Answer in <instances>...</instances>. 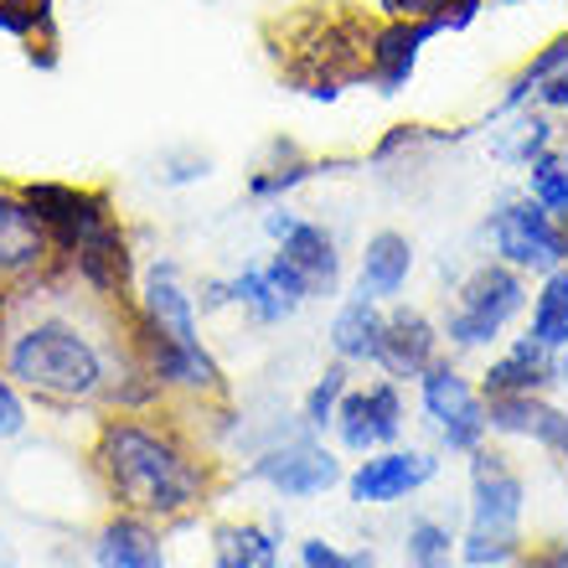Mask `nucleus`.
I'll list each match as a JSON object with an SVG mask.
<instances>
[{
  "instance_id": "nucleus-1",
  "label": "nucleus",
  "mask_w": 568,
  "mask_h": 568,
  "mask_svg": "<svg viewBox=\"0 0 568 568\" xmlns=\"http://www.w3.org/2000/svg\"><path fill=\"white\" fill-rule=\"evenodd\" d=\"M99 465H104L109 486L130 511H150V517H176L196 501L202 476H196L186 455L176 445H165L161 434L140 429V424L120 419L104 424L99 434Z\"/></svg>"
},
{
  "instance_id": "nucleus-2",
  "label": "nucleus",
  "mask_w": 568,
  "mask_h": 568,
  "mask_svg": "<svg viewBox=\"0 0 568 568\" xmlns=\"http://www.w3.org/2000/svg\"><path fill=\"white\" fill-rule=\"evenodd\" d=\"M523 476L501 455L476 449L470 460V527H465L460 558L470 568L507 564L523 548Z\"/></svg>"
},
{
  "instance_id": "nucleus-3",
  "label": "nucleus",
  "mask_w": 568,
  "mask_h": 568,
  "mask_svg": "<svg viewBox=\"0 0 568 568\" xmlns=\"http://www.w3.org/2000/svg\"><path fill=\"white\" fill-rule=\"evenodd\" d=\"M11 377L47 398H89L104 383V362L93 342L68 321H37L11 346Z\"/></svg>"
},
{
  "instance_id": "nucleus-4",
  "label": "nucleus",
  "mask_w": 568,
  "mask_h": 568,
  "mask_svg": "<svg viewBox=\"0 0 568 568\" xmlns=\"http://www.w3.org/2000/svg\"><path fill=\"white\" fill-rule=\"evenodd\" d=\"M523 274L511 270V264H480V270L465 274V284L455 290V311H449L445 321V336L455 346H486L496 342L501 331H507V321L517 311H523Z\"/></svg>"
},
{
  "instance_id": "nucleus-5",
  "label": "nucleus",
  "mask_w": 568,
  "mask_h": 568,
  "mask_svg": "<svg viewBox=\"0 0 568 568\" xmlns=\"http://www.w3.org/2000/svg\"><path fill=\"white\" fill-rule=\"evenodd\" d=\"M486 239H491L496 258L511 264V270H558L568 258V233L548 217V212L532 202V196H511L491 212L486 223Z\"/></svg>"
},
{
  "instance_id": "nucleus-6",
  "label": "nucleus",
  "mask_w": 568,
  "mask_h": 568,
  "mask_svg": "<svg viewBox=\"0 0 568 568\" xmlns=\"http://www.w3.org/2000/svg\"><path fill=\"white\" fill-rule=\"evenodd\" d=\"M264 233L280 243L274 254H284L295 264V274L305 280L311 300L342 290V254H336V239H331L321 223H311V217H300V212H290V207H274L270 217H264Z\"/></svg>"
},
{
  "instance_id": "nucleus-7",
  "label": "nucleus",
  "mask_w": 568,
  "mask_h": 568,
  "mask_svg": "<svg viewBox=\"0 0 568 568\" xmlns=\"http://www.w3.org/2000/svg\"><path fill=\"white\" fill-rule=\"evenodd\" d=\"M419 393H424V408H429V419L439 424L449 449H476L480 445V434H486V404H480V393L470 388L449 362L434 357L429 367H424Z\"/></svg>"
},
{
  "instance_id": "nucleus-8",
  "label": "nucleus",
  "mask_w": 568,
  "mask_h": 568,
  "mask_svg": "<svg viewBox=\"0 0 568 568\" xmlns=\"http://www.w3.org/2000/svg\"><path fill=\"white\" fill-rule=\"evenodd\" d=\"M439 460L424 455V449H388V455H367V460L352 470L346 491L357 507H388V501H404L419 486H429Z\"/></svg>"
},
{
  "instance_id": "nucleus-9",
  "label": "nucleus",
  "mask_w": 568,
  "mask_h": 568,
  "mask_svg": "<svg viewBox=\"0 0 568 568\" xmlns=\"http://www.w3.org/2000/svg\"><path fill=\"white\" fill-rule=\"evenodd\" d=\"M248 476L270 480L280 496H321V491H331V486L342 480V465H336L331 449L315 445V439H284L280 449L258 455Z\"/></svg>"
},
{
  "instance_id": "nucleus-10",
  "label": "nucleus",
  "mask_w": 568,
  "mask_h": 568,
  "mask_svg": "<svg viewBox=\"0 0 568 568\" xmlns=\"http://www.w3.org/2000/svg\"><path fill=\"white\" fill-rule=\"evenodd\" d=\"M140 305H145V321L165 336H176L186 352L196 357H207V346H202V331H196V300L186 295V284H181V270L171 258H155L145 270V284H140Z\"/></svg>"
},
{
  "instance_id": "nucleus-11",
  "label": "nucleus",
  "mask_w": 568,
  "mask_h": 568,
  "mask_svg": "<svg viewBox=\"0 0 568 568\" xmlns=\"http://www.w3.org/2000/svg\"><path fill=\"white\" fill-rule=\"evenodd\" d=\"M439 37L434 21H388V27L367 37V78H373V89L383 99L408 89V78L419 68V52Z\"/></svg>"
},
{
  "instance_id": "nucleus-12",
  "label": "nucleus",
  "mask_w": 568,
  "mask_h": 568,
  "mask_svg": "<svg viewBox=\"0 0 568 568\" xmlns=\"http://www.w3.org/2000/svg\"><path fill=\"white\" fill-rule=\"evenodd\" d=\"M68 258L78 264V274H83L89 290H99V295H124V284H130V243H124L120 223H114L109 212L93 217V223L78 233Z\"/></svg>"
},
{
  "instance_id": "nucleus-13",
  "label": "nucleus",
  "mask_w": 568,
  "mask_h": 568,
  "mask_svg": "<svg viewBox=\"0 0 568 568\" xmlns=\"http://www.w3.org/2000/svg\"><path fill=\"white\" fill-rule=\"evenodd\" d=\"M336 429H342V445L357 449V455H367V449L388 445V439H398V429H404V408H398V393H393V383H377V388L367 393H352V398H342L336 404Z\"/></svg>"
},
{
  "instance_id": "nucleus-14",
  "label": "nucleus",
  "mask_w": 568,
  "mask_h": 568,
  "mask_svg": "<svg viewBox=\"0 0 568 568\" xmlns=\"http://www.w3.org/2000/svg\"><path fill=\"white\" fill-rule=\"evenodd\" d=\"M58 243L27 202V192H0V274H31Z\"/></svg>"
},
{
  "instance_id": "nucleus-15",
  "label": "nucleus",
  "mask_w": 568,
  "mask_h": 568,
  "mask_svg": "<svg viewBox=\"0 0 568 568\" xmlns=\"http://www.w3.org/2000/svg\"><path fill=\"white\" fill-rule=\"evenodd\" d=\"M439 357V331L429 326L424 311H393L377 336V367L393 377H419L429 362Z\"/></svg>"
},
{
  "instance_id": "nucleus-16",
  "label": "nucleus",
  "mask_w": 568,
  "mask_h": 568,
  "mask_svg": "<svg viewBox=\"0 0 568 568\" xmlns=\"http://www.w3.org/2000/svg\"><path fill=\"white\" fill-rule=\"evenodd\" d=\"M486 429L501 434H523V439H538V445L568 449V414L554 404H542L538 393H501V398H486Z\"/></svg>"
},
{
  "instance_id": "nucleus-17",
  "label": "nucleus",
  "mask_w": 568,
  "mask_h": 568,
  "mask_svg": "<svg viewBox=\"0 0 568 568\" xmlns=\"http://www.w3.org/2000/svg\"><path fill=\"white\" fill-rule=\"evenodd\" d=\"M408 274H414V243H408V233H393V227H383V233H373V239H367V248H362L357 295L393 300L408 284Z\"/></svg>"
},
{
  "instance_id": "nucleus-18",
  "label": "nucleus",
  "mask_w": 568,
  "mask_h": 568,
  "mask_svg": "<svg viewBox=\"0 0 568 568\" xmlns=\"http://www.w3.org/2000/svg\"><path fill=\"white\" fill-rule=\"evenodd\" d=\"M140 352H145V367L155 383H176V388H217V362L212 357H196L176 336L155 331L150 321H140Z\"/></svg>"
},
{
  "instance_id": "nucleus-19",
  "label": "nucleus",
  "mask_w": 568,
  "mask_h": 568,
  "mask_svg": "<svg viewBox=\"0 0 568 568\" xmlns=\"http://www.w3.org/2000/svg\"><path fill=\"white\" fill-rule=\"evenodd\" d=\"M554 383V352L538 346L532 336L511 346L501 362H491V373H486V398H501V393H538Z\"/></svg>"
},
{
  "instance_id": "nucleus-20",
  "label": "nucleus",
  "mask_w": 568,
  "mask_h": 568,
  "mask_svg": "<svg viewBox=\"0 0 568 568\" xmlns=\"http://www.w3.org/2000/svg\"><path fill=\"white\" fill-rule=\"evenodd\" d=\"M383 321H388V315L377 311V300L352 295L342 311H336V321H331V346H336V357H342V362H367V357H377V336H383Z\"/></svg>"
},
{
  "instance_id": "nucleus-21",
  "label": "nucleus",
  "mask_w": 568,
  "mask_h": 568,
  "mask_svg": "<svg viewBox=\"0 0 568 568\" xmlns=\"http://www.w3.org/2000/svg\"><path fill=\"white\" fill-rule=\"evenodd\" d=\"M99 564L109 568H165V548L140 517H120L99 538Z\"/></svg>"
},
{
  "instance_id": "nucleus-22",
  "label": "nucleus",
  "mask_w": 568,
  "mask_h": 568,
  "mask_svg": "<svg viewBox=\"0 0 568 568\" xmlns=\"http://www.w3.org/2000/svg\"><path fill=\"white\" fill-rule=\"evenodd\" d=\"M527 336L538 346H548V352L568 346V270L564 264L542 274V290L532 300V331Z\"/></svg>"
},
{
  "instance_id": "nucleus-23",
  "label": "nucleus",
  "mask_w": 568,
  "mask_h": 568,
  "mask_svg": "<svg viewBox=\"0 0 568 568\" xmlns=\"http://www.w3.org/2000/svg\"><path fill=\"white\" fill-rule=\"evenodd\" d=\"M388 21H434L439 37L445 31H465L486 11V0H377Z\"/></svg>"
},
{
  "instance_id": "nucleus-24",
  "label": "nucleus",
  "mask_w": 568,
  "mask_h": 568,
  "mask_svg": "<svg viewBox=\"0 0 568 568\" xmlns=\"http://www.w3.org/2000/svg\"><path fill=\"white\" fill-rule=\"evenodd\" d=\"M217 568H280V554H274V538L264 527L233 523L217 527Z\"/></svg>"
},
{
  "instance_id": "nucleus-25",
  "label": "nucleus",
  "mask_w": 568,
  "mask_h": 568,
  "mask_svg": "<svg viewBox=\"0 0 568 568\" xmlns=\"http://www.w3.org/2000/svg\"><path fill=\"white\" fill-rule=\"evenodd\" d=\"M527 196L568 233V161H564V150H548V155H538V161L527 165Z\"/></svg>"
},
{
  "instance_id": "nucleus-26",
  "label": "nucleus",
  "mask_w": 568,
  "mask_h": 568,
  "mask_svg": "<svg viewBox=\"0 0 568 568\" xmlns=\"http://www.w3.org/2000/svg\"><path fill=\"white\" fill-rule=\"evenodd\" d=\"M568 68V37H558V42H548L538 52V58H527V68L517 78H511L507 83V93H501V104L491 109L496 120H501V114H517V109L527 104V99H532V93H538V83L542 78H554V73H564Z\"/></svg>"
},
{
  "instance_id": "nucleus-27",
  "label": "nucleus",
  "mask_w": 568,
  "mask_h": 568,
  "mask_svg": "<svg viewBox=\"0 0 568 568\" xmlns=\"http://www.w3.org/2000/svg\"><path fill=\"white\" fill-rule=\"evenodd\" d=\"M548 150H554V120H542V114H523L517 130L496 145V155H501L507 165H532L538 155H548Z\"/></svg>"
},
{
  "instance_id": "nucleus-28",
  "label": "nucleus",
  "mask_w": 568,
  "mask_h": 568,
  "mask_svg": "<svg viewBox=\"0 0 568 568\" xmlns=\"http://www.w3.org/2000/svg\"><path fill=\"white\" fill-rule=\"evenodd\" d=\"M342 393H346V367L336 362V367H326V373L315 377V388L305 393V424H311V429H326V424L336 419Z\"/></svg>"
},
{
  "instance_id": "nucleus-29",
  "label": "nucleus",
  "mask_w": 568,
  "mask_h": 568,
  "mask_svg": "<svg viewBox=\"0 0 568 568\" xmlns=\"http://www.w3.org/2000/svg\"><path fill=\"white\" fill-rule=\"evenodd\" d=\"M449 527L414 523L408 527V568H449Z\"/></svg>"
},
{
  "instance_id": "nucleus-30",
  "label": "nucleus",
  "mask_w": 568,
  "mask_h": 568,
  "mask_svg": "<svg viewBox=\"0 0 568 568\" xmlns=\"http://www.w3.org/2000/svg\"><path fill=\"white\" fill-rule=\"evenodd\" d=\"M315 171H326V165H311V161H290V165H270V171H258L254 181H248V196H284V192H295L300 181H311Z\"/></svg>"
},
{
  "instance_id": "nucleus-31",
  "label": "nucleus",
  "mask_w": 568,
  "mask_h": 568,
  "mask_svg": "<svg viewBox=\"0 0 568 568\" xmlns=\"http://www.w3.org/2000/svg\"><path fill=\"white\" fill-rule=\"evenodd\" d=\"M300 564H305V568H373V554H367V548L342 554L336 542L311 538V542H300Z\"/></svg>"
},
{
  "instance_id": "nucleus-32",
  "label": "nucleus",
  "mask_w": 568,
  "mask_h": 568,
  "mask_svg": "<svg viewBox=\"0 0 568 568\" xmlns=\"http://www.w3.org/2000/svg\"><path fill=\"white\" fill-rule=\"evenodd\" d=\"M47 6H52V0H0V31L31 37V31L47 21Z\"/></svg>"
},
{
  "instance_id": "nucleus-33",
  "label": "nucleus",
  "mask_w": 568,
  "mask_h": 568,
  "mask_svg": "<svg viewBox=\"0 0 568 568\" xmlns=\"http://www.w3.org/2000/svg\"><path fill=\"white\" fill-rule=\"evenodd\" d=\"M202 176H212L207 155H181V161H165V171H161L165 186H186V181H202Z\"/></svg>"
},
{
  "instance_id": "nucleus-34",
  "label": "nucleus",
  "mask_w": 568,
  "mask_h": 568,
  "mask_svg": "<svg viewBox=\"0 0 568 568\" xmlns=\"http://www.w3.org/2000/svg\"><path fill=\"white\" fill-rule=\"evenodd\" d=\"M27 429V408H21V398H16V388L0 377V439H11V434Z\"/></svg>"
},
{
  "instance_id": "nucleus-35",
  "label": "nucleus",
  "mask_w": 568,
  "mask_h": 568,
  "mask_svg": "<svg viewBox=\"0 0 568 568\" xmlns=\"http://www.w3.org/2000/svg\"><path fill=\"white\" fill-rule=\"evenodd\" d=\"M532 99H538L542 109H568V68L564 73H554V78H542Z\"/></svg>"
},
{
  "instance_id": "nucleus-36",
  "label": "nucleus",
  "mask_w": 568,
  "mask_h": 568,
  "mask_svg": "<svg viewBox=\"0 0 568 568\" xmlns=\"http://www.w3.org/2000/svg\"><path fill=\"white\" fill-rule=\"evenodd\" d=\"M0 568H16V558H11V548L0 542Z\"/></svg>"
},
{
  "instance_id": "nucleus-37",
  "label": "nucleus",
  "mask_w": 568,
  "mask_h": 568,
  "mask_svg": "<svg viewBox=\"0 0 568 568\" xmlns=\"http://www.w3.org/2000/svg\"><path fill=\"white\" fill-rule=\"evenodd\" d=\"M564 161H568V150H564Z\"/></svg>"
},
{
  "instance_id": "nucleus-38",
  "label": "nucleus",
  "mask_w": 568,
  "mask_h": 568,
  "mask_svg": "<svg viewBox=\"0 0 568 568\" xmlns=\"http://www.w3.org/2000/svg\"><path fill=\"white\" fill-rule=\"evenodd\" d=\"M99 568H109V564H99Z\"/></svg>"
}]
</instances>
